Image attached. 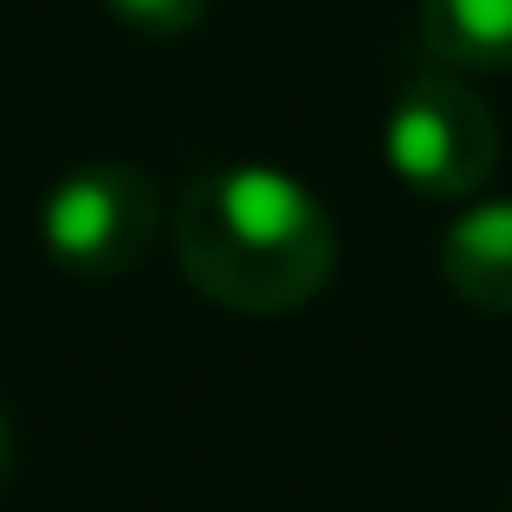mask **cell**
Listing matches in <instances>:
<instances>
[{
	"mask_svg": "<svg viewBox=\"0 0 512 512\" xmlns=\"http://www.w3.org/2000/svg\"><path fill=\"white\" fill-rule=\"evenodd\" d=\"M7 467H13V422H7V409H0V480H7Z\"/></svg>",
	"mask_w": 512,
	"mask_h": 512,
	"instance_id": "obj_7",
	"label": "cell"
},
{
	"mask_svg": "<svg viewBox=\"0 0 512 512\" xmlns=\"http://www.w3.org/2000/svg\"><path fill=\"white\" fill-rule=\"evenodd\" d=\"M104 7H111L124 26L150 33V39H175V33H195V26L208 20L214 0H104Z\"/></svg>",
	"mask_w": 512,
	"mask_h": 512,
	"instance_id": "obj_6",
	"label": "cell"
},
{
	"mask_svg": "<svg viewBox=\"0 0 512 512\" xmlns=\"http://www.w3.org/2000/svg\"><path fill=\"white\" fill-rule=\"evenodd\" d=\"M156 227H163V201L137 163H78L52 182L39 208L46 253L78 279H117L143 266Z\"/></svg>",
	"mask_w": 512,
	"mask_h": 512,
	"instance_id": "obj_2",
	"label": "cell"
},
{
	"mask_svg": "<svg viewBox=\"0 0 512 512\" xmlns=\"http://www.w3.org/2000/svg\"><path fill=\"white\" fill-rule=\"evenodd\" d=\"M441 273L467 305L512 318V201H480L448 227Z\"/></svg>",
	"mask_w": 512,
	"mask_h": 512,
	"instance_id": "obj_4",
	"label": "cell"
},
{
	"mask_svg": "<svg viewBox=\"0 0 512 512\" xmlns=\"http://www.w3.org/2000/svg\"><path fill=\"white\" fill-rule=\"evenodd\" d=\"M422 39L454 72H506L512 0H422Z\"/></svg>",
	"mask_w": 512,
	"mask_h": 512,
	"instance_id": "obj_5",
	"label": "cell"
},
{
	"mask_svg": "<svg viewBox=\"0 0 512 512\" xmlns=\"http://www.w3.org/2000/svg\"><path fill=\"white\" fill-rule=\"evenodd\" d=\"M506 512H512V506H506Z\"/></svg>",
	"mask_w": 512,
	"mask_h": 512,
	"instance_id": "obj_8",
	"label": "cell"
},
{
	"mask_svg": "<svg viewBox=\"0 0 512 512\" xmlns=\"http://www.w3.org/2000/svg\"><path fill=\"white\" fill-rule=\"evenodd\" d=\"M175 260L214 305L240 318H286L331 286L338 227L325 201L286 169L234 163L201 175L175 208Z\"/></svg>",
	"mask_w": 512,
	"mask_h": 512,
	"instance_id": "obj_1",
	"label": "cell"
},
{
	"mask_svg": "<svg viewBox=\"0 0 512 512\" xmlns=\"http://www.w3.org/2000/svg\"><path fill=\"white\" fill-rule=\"evenodd\" d=\"M383 156L415 195L461 201L500 163V124L461 78H415L383 124Z\"/></svg>",
	"mask_w": 512,
	"mask_h": 512,
	"instance_id": "obj_3",
	"label": "cell"
}]
</instances>
